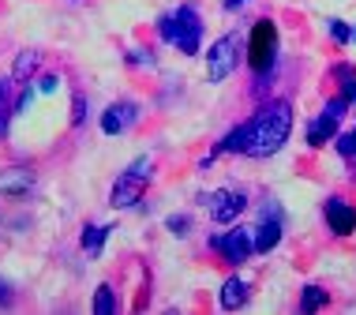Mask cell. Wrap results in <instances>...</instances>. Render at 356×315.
<instances>
[{
    "label": "cell",
    "instance_id": "9c48e42d",
    "mask_svg": "<svg viewBox=\"0 0 356 315\" xmlns=\"http://www.w3.org/2000/svg\"><path fill=\"white\" fill-rule=\"evenodd\" d=\"M136 117H139L136 102H117V105H109V109L102 113V131L105 136H120V131H128L131 124H136Z\"/></svg>",
    "mask_w": 356,
    "mask_h": 315
},
{
    "label": "cell",
    "instance_id": "9a60e30c",
    "mask_svg": "<svg viewBox=\"0 0 356 315\" xmlns=\"http://www.w3.org/2000/svg\"><path fill=\"white\" fill-rule=\"evenodd\" d=\"M248 300V282H240V278H229L225 285H221V308H240V304Z\"/></svg>",
    "mask_w": 356,
    "mask_h": 315
},
{
    "label": "cell",
    "instance_id": "5bb4252c",
    "mask_svg": "<svg viewBox=\"0 0 356 315\" xmlns=\"http://www.w3.org/2000/svg\"><path fill=\"white\" fill-rule=\"evenodd\" d=\"M330 136H338V120H334V117H326V113H323L319 120H312V128H307V143H312V147H323Z\"/></svg>",
    "mask_w": 356,
    "mask_h": 315
},
{
    "label": "cell",
    "instance_id": "44dd1931",
    "mask_svg": "<svg viewBox=\"0 0 356 315\" xmlns=\"http://www.w3.org/2000/svg\"><path fill=\"white\" fill-rule=\"evenodd\" d=\"M165 225H169V233H177V236H184V233H188V229H191V218H188V214H172V218H169V222H165Z\"/></svg>",
    "mask_w": 356,
    "mask_h": 315
},
{
    "label": "cell",
    "instance_id": "4316f807",
    "mask_svg": "<svg viewBox=\"0 0 356 315\" xmlns=\"http://www.w3.org/2000/svg\"><path fill=\"white\" fill-rule=\"evenodd\" d=\"M38 87H42L45 94H53V90H56V75H45V79H42V83H38Z\"/></svg>",
    "mask_w": 356,
    "mask_h": 315
},
{
    "label": "cell",
    "instance_id": "3957f363",
    "mask_svg": "<svg viewBox=\"0 0 356 315\" xmlns=\"http://www.w3.org/2000/svg\"><path fill=\"white\" fill-rule=\"evenodd\" d=\"M150 173H154V161L150 158H136L117 177V184H113V192H109V203L117 207V210L136 207L139 199H143V192H147V184H150Z\"/></svg>",
    "mask_w": 356,
    "mask_h": 315
},
{
    "label": "cell",
    "instance_id": "30bf717a",
    "mask_svg": "<svg viewBox=\"0 0 356 315\" xmlns=\"http://www.w3.org/2000/svg\"><path fill=\"white\" fill-rule=\"evenodd\" d=\"M326 222H330V229L338 236H349L356 229V207H349L345 199H330L326 203Z\"/></svg>",
    "mask_w": 356,
    "mask_h": 315
},
{
    "label": "cell",
    "instance_id": "ffe728a7",
    "mask_svg": "<svg viewBox=\"0 0 356 315\" xmlns=\"http://www.w3.org/2000/svg\"><path fill=\"white\" fill-rule=\"evenodd\" d=\"M338 154L341 158H356V128L345 131V136H338Z\"/></svg>",
    "mask_w": 356,
    "mask_h": 315
},
{
    "label": "cell",
    "instance_id": "cb8c5ba5",
    "mask_svg": "<svg viewBox=\"0 0 356 315\" xmlns=\"http://www.w3.org/2000/svg\"><path fill=\"white\" fill-rule=\"evenodd\" d=\"M330 34H334V42H349L353 38V31L341 23V19H330Z\"/></svg>",
    "mask_w": 356,
    "mask_h": 315
},
{
    "label": "cell",
    "instance_id": "2e32d148",
    "mask_svg": "<svg viewBox=\"0 0 356 315\" xmlns=\"http://www.w3.org/2000/svg\"><path fill=\"white\" fill-rule=\"evenodd\" d=\"M105 236H109V225H86L83 229V252L90 255V259H98V255H102Z\"/></svg>",
    "mask_w": 356,
    "mask_h": 315
},
{
    "label": "cell",
    "instance_id": "6da1fadb",
    "mask_svg": "<svg viewBox=\"0 0 356 315\" xmlns=\"http://www.w3.org/2000/svg\"><path fill=\"white\" fill-rule=\"evenodd\" d=\"M289 131H293V105L289 102H270L248 120V143L244 154L252 158H270L285 147Z\"/></svg>",
    "mask_w": 356,
    "mask_h": 315
},
{
    "label": "cell",
    "instance_id": "83f0119b",
    "mask_svg": "<svg viewBox=\"0 0 356 315\" xmlns=\"http://www.w3.org/2000/svg\"><path fill=\"white\" fill-rule=\"evenodd\" d=\"M240 4H248V0H225V8L233 12V8H240Z\"/></svg>",
    "mask_w": 356,
    "mask_h": 315
},
{
    "label": "cell",
    "instance_id": "8fae6325",
    "mask_svg": "<svg viewBox=\"0 0 356 315\" xmlns=\"http://www.w3.org/2000/svg\"><path fill=\"white\" fill-rule=\"evenodd\" d=\"M12 90H15V79L12 75H0V139H8V124H12V113H15Z\"/></svg>",
    "mask_w": 356,
    "mask_h": 315
},
{
    "label": "cell",
    "instance_id": "ba28073f",
    "mask_svg": "<svg viewBox=\"0 0 356 315\" xmlns=\"http://www.w3.org/2000/svg\"><path fill=\"white\" fill-rule=\"evenodd\" d=\"M34 173L26 165H12V169H4L0 173V195H8V199H26L34 192Z\"/></svg>",
    "mask_w": 356,
    "mask_h": 315
},
{
    "label": "cell",
    "instance_id": "52a82bcc",
    "mask_svg": "<svg viewBox=\"0 0 356 315\" xmlns=\"http://www.w3.org/2000/svg\"><path fill=\"white\" fill-rule=\"evenodd\" d=\"M210 244H214V248H218L221 255H225L229 263H244L248 255L255 252L252 233H248V229H229L225 236H210Z\"/></svg>",
    "mask_w": 356,
    "mask_h": 315
},
{
    "label": "cell",
    "instance_id": "e0dca14e",
    "mask_svg": "<svg viewBox=\"0 0 356 315\" xmlns=\"http://www.w3.org/2000/svg\"><path fill=\"white\" fill-rule=\"evenodd\" d=\"M244 143H248V124H240V128H233L225 139H221V150H229V154H244Z\"/></svg>",
    "mask_w": 356,
    "mask_h": 315
},
{
    "label": "cell",
    "instance_id": "7c38bea8",
    "mask_svg": "<svg viewBox=\"0 0 356 315\" xmlns=\"http://www.w3.org/2000/svg\"><path fill=\"white\" fill-rule=\"evenodd\" d=\"M277 241H282V222L277 218L266 214L263 222H259V233H255V252H270V248H277Z\"/></svg>",
    "mask_w": 356,
    "mask_h": 315
},
{
    "label": "cell",
    "instance_id": "f546056e",
    "mask_svg": "<svg viewBox=\"0 0 356 315\" xmlns=\"http://www.w3.org/2000/svg\"><path fill=\"white\" fill-rule=\"evenodd\" d=\"M353 42H356V31H353Z\"/></svg>",
    "mask_w": 356,
    "mask_h": 315
},
{
    "label": "cell",
    "instance_id": "603a6c76",
    "mask_svg": "<svg viewBox=\"0 0 356 315\" xmlns=\"http://www.w3.org/2000/svg\"><path fill=\"white\" fill-rule=\"evenodd\" d=\"M86 120V98L83 94H75V102H72V124H83Z\"/></svg>",
    "mask_w": 356,
    "mask_h": 315
},
{
    "label": "cell",
    "instance_id": "5b68a950",
    "mask_svg": "<svg viewBox=\"0 0 356 315\" xmlns=\"http://www.w3.org/2000/svg\"><path fill=\"white\" fill-rule=\"evenodd\" d=\"M274 56H277V26L270 19H259L255 31H252V49H248V64H252L255 75H266L274 68Z\"/></svg>",
    "mask_w": 356,
    "mask_h": 315
},
{
    "label": "cell",
    "instance_id": "d4e9b609",
    "mask_svg": "<svg viewBox=\"0 0 356 315\" xmlns=\"http://www.w3.org/2000/svg\"><path fill=\"white\" fill-rule=\"evenodd\" d=\"M31 102H34V90H23V94H19V102H15V113H23Z\"/></svg>",
    "mask_w": 356,
    "mask_h": 315
},
{
    "label": "cell",
    "instance_id": "d6986e66",
    "mask_svg": "<svg viewBox=\"0 0 356 315\" xmlns=\"http://www.w3.org/2000/svg\"><path fill=\"white\" fill-rule=\"evenodd\" d=\"M323 304H326V293L319 289V285H307V289H304V308L307 312H319Z\"/></svg>",
    "mask_w": 356,
    "mask_h": 315
},
{
    "label": "cell",
    "instance_id": "484cf974",
    "mask_svg": "<svg viewBox=\"0 0 356 315\" xmlns=\"http://www.w3.org/2000/svg\"><path fill=\"white\" fill-rule=\"evenodd\" d=\"M15 297H12V285H8V282H0V304H4V308H8V304H12Z\"/></svg>",
    "mask_w": 356,
    "mask_h": 315
},
{
    "label": "cell",
    "instance_id": "f1b7e54d",
    "mask_svg": "<svg viewBox=\"0 0 356 315\" xmlns=\"http://www.w3.org/2000/svg\"><path fill=\"white\" fill-rule=\"evenodd\" d=\"M349 102H356V87H353V90H349Z\"/></svg>",
    "mask_w": 356,
    "mask_h": 315
},
{
    "label": "cell",
    "instance_id": "ac0fdd59",
    "mask_svg": "<svg viewBox=\"0 0 356 315\" xmlns=\"http://www.w3.org/2000/svg\"><path fill=\"white\" fill-rule=\"evenodd\" d=\"M94 312H98V315H113V312H117V300H113L109 285H98V293H94Z\"/></svg>",
    "mask_w": 356,
    "mask_h": 315
},
{
    "label": "cell",
    "instance_id": "7402d4cb",
    "mask_svg": "<svg viewBox=\"0 0 356 315\" xmlns=\"http://www.w3.org/2000/svg\"><path fill=\"white\" fill-rule=\"evenodd\" d=\"M345 109H349V98H330V102H326V117H334V120H341V113Z\"/></svg>",
    "mask_w": 356,
    "mask_h": 315
},
{
    "label": "cell",
    "instance_id": "277c9868",
    "mask_svg": "<svg viewBox=\"0 0 356 315\" xmlns=\"http://www.w3.org/2000/svg\"><path fill=\"white\" fill-rule=\"evenodd\" d=\"M236 64H240V34L236 31L221 34L207 53V79L210 83H225L229 75L236 72Z\"/></svg>",
    "mask_w": 356,
    "mask_h": 315
},
{
    "label": "cell",
    "instance_id": "8992f818",
    "mask_svg": "<svg viewBox=\"0 0 356 315\" xmlns=\"http://www.w3.org/2000/svg\"><path fill=\"white\" fill-rule=\"evenodd\" d=\"M207 207H210V218H214L218 225H229V222H236L240 210H244V195L233 192V188H221V192L207 195Z\"/></svg>",
    "mask_w": 356,
    "mask_h": 315
},
{
    "label": "cell",
    "instance_id": "7a4b0ae2",
    "mask_svg": "<svg viewBox=\"0 0 356 315\" xmlns=\"http://www.w3.org/2000/svg\"><path fill=\"white\" fill-rule=\"evenodd\" d=\"M158 34L165 38L169 45H177L180 53L195 56L199 53V42H203V19L191 4H184L180 12H169L158 19Z\"/></svg>",
    "mask_w": 356,
    "mask_h": 315
},
{
    "label": "cell",
    "instance_id": "4fadbf2b",
    "mask_svg": "<svg viewBox=\"0 0 356 315\" xmlns=\"http://www.w3.org/2000/svg\"><path fill=\"white\" fill-rule=\"evenodd\" d=\"M38 64H42V53H38V49H23V53L15 56L12 79H15V83H26V79H31V75L38 72Z\"/></svg>",
    "mask_w": 356,
    "mask_h": 315
}]
</instances>
